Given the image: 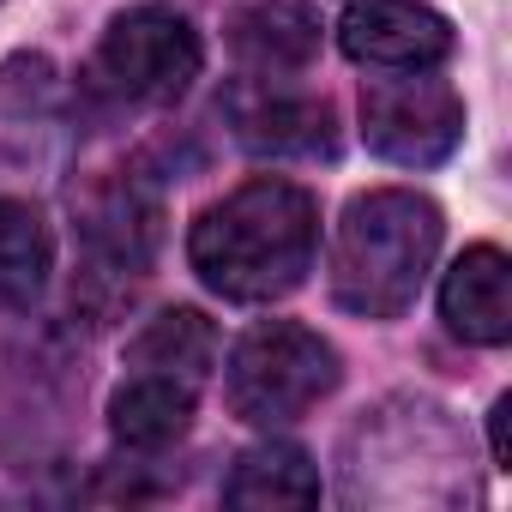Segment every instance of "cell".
I'll return each instance as SVG.
<instances>
[{"label": "cell", "mask_w": 512, "mask_h": 512, "mask_svg": "<svg viewBox=\"0 0 512 512\" xmlns=\"http://www.w3.org/2000/svg\"><path fill=\"white\" fill-rule=\"evenodd\" d=\"M506 410H512V398H500V404H494V416H488V440H494V464H500V470H512V434H506Z\"/></svg>", "instance_id": "ac0fdd59"}, {"label": "cell", "mask_w": 512, "mask_h": 512, "mask_svg": "<svg viewBox=\"0 0 512 512\" xmlns=\"http://www.w3.org/2000/svg\"><path fill=\"white\" fill-rule=\"evenodd\" d=\"M362 139L374 157L404 163V169H434L458 151L464 139V103L446 79L434 73H398L374 79L362 91Z\"/></svg>", "instance_id": "52a82bcc"}, {"label": "cell", "mask_w": 512, "mask_h": 512, "mask_svg": "<svg viewBox=\"0 0 512 512\" xmlns=\"http://www.w3.org/2000/svg\"><path fill=\"white\" fill-rule=\"evenodd\" d=\"M338 488L350 506H458L476 494L470 434L434 398H386L344 434Z\"/></svg>", "instance_id": "7a4b0ae2"}, {"label": "cell", "mask_w": 512, "mask_h": 512, "mask_svg": "<svg viewBox=\"0 0 512 512\" xmlns=\"http://www.w3.org/2000/svg\"><path fill=\"white\" fill-rule=\"evenodd\" d=\"M338 374H344L338 350L320 332L296 320H260L229 350L223 398L253 428H284V422H302L320 398H332Z\"/></svg>", "instance_id": "8992f818"}, {"label": "cell", "mask_w": 512, "mask_h": 512, "mask_svg": "<svg viewBox=\"0 0 512 512\" xmlns=\"http://www.w3.org/2000/svg\"><path fill=\"white\" fill-rule=\"evenodd\" d=\"M0 97H7L13 109H49L55 97V67L43 55H13L7 67H0Z\"/></svg>", "instance_id": "e0dca14e"}, {"label": "cell", "mask_w": 512, "mask_h": 512, "mask_svg": "<svg viewBox=\"0 0 512 512\" xmlns=\"http://www.w3.org/2000/svg\"><path fill=\"white\" fill-rule=\"evenodd\" d=\"M205 67V43L181 13L163 7H133L121 13L103 43L91 49L85 73H79V97L91 109H163L175 103Z\"/></svg>", "instance_id": "5b68a950"}, {"label": "cell", "mask_w": 512, "mask_h": 512, "mask_svg": "<svg viewBox=\"0 0 512 512\" xmlns=\"http://www.w3.org/2000/svg\"><path fill=\"white\" fill-rule=\"evenodd\" d=\"M338 43L374 73H434L452 55V25L416 0H368V7H350Z\"/></svg>", "instance_id": "9c48e42d"}, {"label": "cell", "mask_w": 512, "mask_h": 512, "mask_svg": "<svg viewBox=\"0 0 512 512\" xmlns=\"http://www.w3.org/2000/svg\"><path fill=\"white\" fill-rule=\"evenodd\" d=\"M440 229V205L410 187L356 193L332 241V302L362 320H398L434 272Z\"/></svg>", "instance_id": "3957f363"}, {"label": "cell", "mask_w": 512, "mask_h": 512, "mask_svg": "<svg viewBox=\"0 0 512 512\" xmlns=\"http://www.w3.org/2000/svg\"><path fill=\"white\" fill-rule=\"evenodd\" d=\"M67 163V133L49 121V109H13L0 115V193L55 181Z\"/></svg>", "instance_id": "2e32d148"}, {"label": "cell", "mask_w": 512, "mask_h": 512, "mask_svg": "<svg viewBox=\"0 0 512 512\" xmlns=\"http://www.w3.org/2000/svg\"><path fill=\"white\" fill-rule=\"evenodd\" d=\"M223 500L229 506H314L320 500V470L302 446L266 440V446L235 458V470L223 482Z\"/></svg>", "instance_id": "9a60e30c"}, {"label": "cell", "mask_w": 512, "mask_h": 512, "mask_svg": "<svg viewBox=\"0 0 512 512\" xmlns=\"http://www.w3.org/2000/svg\"><path fill=\"white\" fill-rule=\"evenodd\" d=\"M127 368L205 386V374L217 368V326L199 308H169L127 344Z\"/></svg>", "instance_id": "5bb4252c"}, {"label": "cell", "mask_w": 512, "mask_h": 512, "mask_svg": "<svg viewBox=\"0 0 512 512\" xmlns=\"http://www.w3.org/2000/svg\"><path fill=\"white\" fill-rule=\"evenodd\" d=\"M55 272V235L31 199H0V314H25Z\"/></svg>", "instance_id": "4fadbf2b"}, {"label": "cell", "mask_w": 512, "mask_h": 512, "mask_svg": "<svg viewBox=\"0 0 512 512\" xmlns=\"http://www.w3.org/2000/svg\"><path fill=\"white\" fill-rule=\"evenodd\" d=\"M320 253V205L308 187L253 175L217 205L199 211L187 235V260L205 290L223 302H278L302 290Z\"/></svg>", "instance_id": "6da1fadb"}, {"label": "cell", "mask_w": 512, "mask_h": 512, "mask_svg": "<svg viewBox=\"0 0 512 512\" xmlns=\"http://www.w3.org/2000/svg\"><path fill=\"white\" fill-rule=\"evenodd\" d=\"M193 404H199V386L127 368L121 392L109 398V434H115V446H127L139 458H157L193 428Z\"/></svg>", "instance_id": "7c38bea8"}, {"label": "cell", "mask_w": 512, "mask_h": 512, "mask_svg": "<svg viewBox=\"0 0 512 512\" xmlns=\"http://www.w3.org/2000/svg\"><path fill=\"white\" fill-rule=\"evenodd\" d=\"M440 320L464 338V344H506L512 338V266L500 247H470L464 260L446 272L440 284Z\"/></svg>", "instance_id": "8fae6325"}, {"label": "cell", "mask_w": 512, "mask_h": 512, "mask_svg": "<svg viewBox=\"0 0 512 512\" xmlns=\"http://www.w3.org/2000/svg\"><path fill=\"white\" fill-rule=\"evenodd\" d=\"M229 49L247 73L284 79L320 55V13L308 0H247L229 19Z\"/></svg>", "instance_id": "30bf717a"}, {"label": "cell", "mask_w": 512, "mask_h": 512, "mask_svg": "<svg viewBox=\"0 0 512 512\" xmlns=\"http://www.w3.org/2000/svg\"><path fill=\"white\" fill-rule=\"evenodd\" d=\"M229 133L253 151V157H332L338 151V115L326 97H308L284 79H235L217 97Z\"/></svg>", "instance_id": "ba28073f"}, {"label": "cell", "mask_w": 512, "mask_h": 512, "mask_svg": "<svg viewBox=\"0 0 512 512\" xmlns=\"http://www.w3.org/2000/svg\"><path fill=\"white\" fill-rule=\"evenodd\" d=\"M163 205L145 175H103L79 193V278L73 308L109 320L157 266Z\"/></svg>", "instance_id": "277c9868"}]
</instances>
